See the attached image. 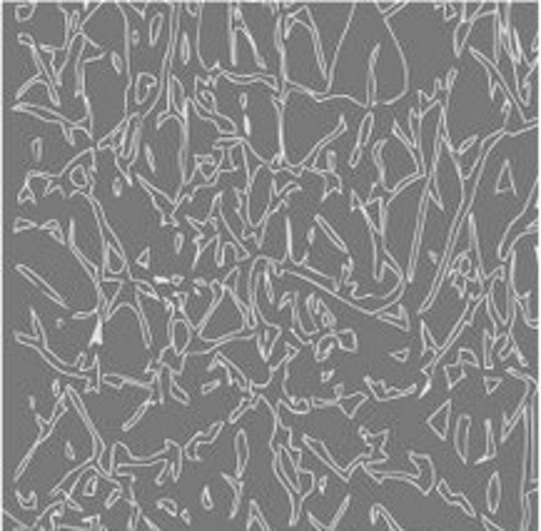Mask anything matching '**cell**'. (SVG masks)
I'll return each mask as SVG.
<instances>
[{"mask_svg":"<svg viewBox=\"0 0 541 531\" xmlns=\"http://www.w3.org/2000/svg\"><path fill=\"white\" fill-rule=\"evenodd\" d=\"M429 195H432V185H429V180H427V187H424V195H421V207H419V219H416V230H414V240H412L409 267H407L404 282H412V280H414V272H416V254H419V242H421V232H424V219H427Z\"/></svg>","mask_w":541,"mask_h":531,"instance_id":"1","label":"cell"},{"mask_svg":"<svg viewBox=\"0 0 541 531\" xmlns=\"http://www.w3.org/2000/svg\"><path fill=\"white\" fill-rule=\"evenodd\" d=\"M372 127H374V112L367 110V115H364V120H362V127H359V135H357V145L352 147V155H350V167H352V170L359 165L362 147L369 142V137H372Z\"/></svg>","mask_w":541,"mask_h":531,"instance_id":"2","label":"cell"},{"mask_svg":"<svg viewBox=\"0 0 541 531\" xmlns=\"http://www.w3.org/2000/svg\"><path fill=\"white\" fill-rule=\"evenodd\" d=\"M15 270H18V272H20V275H23L25 280H30L32 284H37V287H40V289H43V292H45V294H48V297H50V299L55 302V305H60V307H65V310L70 307V305H67V299H63V297H60V294H58V292L53 289V284H48V282H45V280H43L40 275H35L32 270H28L25 264H15Z\"/></svg>","mask_w":541,"mask_h":531,"instance_id":"3","label":"cell"},{"mask_svg":"<svg viewBox=\"0 0 541 531\" xmlns=\"http://www.w3.org/2000/svg\"><path fill=\"white\" fill-rule=\"evenodd\" d=\"M220 75H222V78H227V80H232V83H237V85L264 83L267 88L277 90V80H275V75H272V72H259V75H235V72H229V70H220Z\"/></svg>","mask_w":541,"mask_h":531,"instance_id":"4","label":"cell"},{"mask_svg":"<svg viewBox=\"0 0 541 531\" xmlns=\"http://www.w3.org/2000/svg\"><path fill=\"white\" fill-rule=\"evenodd\" d=\"M379 53H382V45H374L372 48V55H369V83H367V100H364V107L367 110H372L379 100H377V58H379Z\"/></svg>","mask_w":541,"mask_h":531,"instance_id":"5","label":"cell"},{"mask_svg":"<svg viewBox=\"0 0 541 531\" xmlns=\"http://www.w3.org/2000/svg\"><path fill=\"white\" fill-rule=\"evenodd\" d=\"M386 145V140H377L374 142V150H372V157H374V165H377V170H379V187H384L386 192L392 189V185L386 182V165H384V160H382V147Z\"/></svg>","mask_w":541,"mask_h":531,"instance_id":"6","label":"cell"},{"mask_svg":"<svg viewBox=\"0 0 541 531\" xmlns=\"http://www.w3.org/2000/svg\"><path fill=\"white\" fill-rule=\"evenodd\" d=\"M235 451H237V476H242L245 464H247V454H250V449H247V434H245V432L237 434V439H235Z\"/></svg>","mask_w":541,"mask_h":531,"instance_id":"7","label":"cell"},{"mask_svg":"<svg viewBox=\"0 0 541 531\" xmlns=\"http://www.w3.org/2000/svg\"><path fill=\"white\" fill-rule=\"evenodd\" d=\"M142 294L135 292V307H137V317H140V327H142V337H145V347H152V332H150V322L145 317V310H142Z\"/></svg>","mask_w":541,"mask_h":531,"instance_id":"8","label":"cell"},{"mask_svg":"<svg viewBox=\"0 0 541 531\" xmlns=\"http://www.w3.org/2000/svg\"><path fill=\"white\" fill-rule=\"evenodd\" d=\"M315 222H317V224L322 227V230L327 232V237L332 240V245H334V247H337L339 252H347V242H344V240H342V237H339V235H337L334 230H332V227H329V222H327V219H324L322 215H315Z\"/></svg>","mask_w":541,"mask_h":531,"instance_id":"9","label":"cell"},{"mask_svg":"<svg viewBox=\"0 0 541 531\" xmlns=\"http://www.w3.org/2000/svg\"><path fill=\"white\" fill-rule=\"evenodd\" d=\"M140 137H142V118L137 120V125H135V132H132V147H130V153H127V165H130V170L135 167V162H137V153H140Z\"/></svg>","mask_w":541,"mask_h":531,"instance_id":"10","label":"cell"},{"mask_svg":"<svg viewBox=\"0 0 541 531\" xmlns=\"http://www.w3.org/2000/svg\"><path fill=\"white\" fill-rule=\"evenodd\" d=\"M389 202H392V200H386V197H374V205H379V227H377V232H379V235H386V219H389Z\"/></svg>","mask_w":541,"mask_h":531,"instance_id":"11","label":"cell"},{"mask_svg":"<svg viewBox=\"0 0 541 531\" xmlns=\"http://www.w3.org/2000/svg\"><path fill=\"white\" fill-rule=\"evenodd\" d=\"M484 427H486V446H489V451L484 454V457H481V459H477V464H484V462H491V459L496 457V444H494V432H491V422L486 419V424H484Z\"/></svg>","mask_w":541,"mask_h":531,"instance_id":"12","label":"cell"},{"mask_svg":"<svg viewBox=\"0 0 541 531\" xmlns=\"http://www.w3.org/2000/svg\"><path fill=\"white\" fill-rule=\"evenodd\" d=\"M227 37H229V60L235 65L237 62V28H232V15H229V25H227Z\"/></svg>","mask_w":541,"mask_h":531,"instance_id":"13","label":"cell"},{"mask_svg":"<svg viewBox=\"0 0 541 531\" xmlns=\"http://www.w3.org/2000/svg\"><path fill=\"white\" fill-rule=\"evenodd\" d=\"M499 506V474H491V481H489V509L496 511Z\"/></svg>","mask_w":541,"mask_h":531,"instance_id":"14","label":"cell"},{"mask_svg":"<svg viewBox=\"0 0 541 531\" xmlns=\"http://www.w3.org/2000/svg\"><path fill=\"white\" fill-rule=\"evenodd\" d=\"M135 180H137V182L145 187V192H147V195L158 197V200H167V195H165V192H160L158 187H152V185H150V180H145V175H140V172H137V175H135Z\"/></svg>","mask_w":541,"mask_h":531,"instance_id":"15","label":"cell"},{"mask_svg":"<svg viewBox=\"0 0 541 531\" xmlns=\"http://www.w3.org/2000/svg\"><path fill=\"white\" fill-rule=\"evenodd\" d=\"M481 342H484V367H486V369H491V367H494V362H491V332H489V329H484V334H481Z\"/></svg>","mask_w":541,"mask_h":531,"instance_id":"16","label":"cell"},{"mask_svg":"<svg viewBox=\"0 0 541 531\" xmlns=\"http://www.w3.org/2000/svg\"><path fill=\"white\" fill-rule=\"evenodd\" d=\"M150 404H152V397H150V399H147L145 404H140V406H137V411L132 414V419H127V422L123 424V429H125V432H127V429H132V427H135V424H137V422L142 419V414H145V411L150 409Z\"/></svg>","mask_w":541,"mask_h":531,"instance_id":"17","label":"cell"},{"mask_svg":"<svg viewBox=\"0 0 541 531\" xmlns=\"http://www.w3.org/2000/svg\"><path fill=\"white\" fill-rule=\"evenodd\" d=\"M35 8H37V3H15V20H28V15H32L35 13Z\"/></svg>","mask_w":541,"mask_h":531,"instance_id":"18","label":"cell"},{"mask_svg":"<svg viewBox=\"0 0 541 531\" xmlns=\"http://www.w3.org/2000/svg\"><path fill=\"white\" fill-rule=\"evenodd\" d=\"M419 177H421V175H419V172H412V175H407V177H404V180H399V182H397V185H394V187H392V189H389V195H392V197H397V195H399V192H402V189H404V187H407V185H412V182H416V180H419Z\"/></svg>","mask_w":541,"mask_h":531,"instance_id":"19","label":"cell"},{"mask_svg":"<svg viewBox=\"0 0 541 531\" xmlns=\"http://www.w3.org/2000/svg\"><path fill=\"white\" fill-rule=\"evenodd\" d=\"M285 230H287V252H285V259H280V262H292V247H294V240H292V219H285Z\"/></svg>","mask_w":541,"mask_h":531,"instance_id":"20","label":"cell"},{"mask_svg":"<svg viewBox=\"0 0 541 531\" xmlns=\"http://www.w3.org/2000/svg\"><path fill=\"white\" fill-rule=\"evenodd\" d=\"M162 13H158L155 15V30L150 32V48H155V43H158V37H160V30H162Z\"/></svg>","mask_w":541,"mask_h":531,"instance_id":"21","label":"cell"},{"mask_svg":"<svg viewBox=\"0 0 541 531\" xmlns=\"http://www.w3.org/2000/svg\"><path fill=\"white\" fill-rule=\"evenodd\" d=\"M35 222L32 219H23V217H18L15 222H13V235H18V232H23V230H35Z\"/></svg>","mask_w":541,"mask_h":531,"instance_id":"22","label":"cell"},{"mask_svg":"<svg viewBox=\"0 0 541 531\" xmlns=\"http://www.w3.org/2000/svg\"><path fill=\"white\" fill-rule=\"evenodd\" d=\"M352 267H354V259L350 257L344 262V270H342V282L339 284H347V287H352V280H350V275H352Z\"/></svg>","mask_w":541,"mask_h":531,"instance_id":"23","label":"cell"},{"mask_svg":"<svg viewBox=\"0 0 541 531\" xmlns=\"http://www.w3.org/2000/svg\"><path fill=\"white\" fill-rule=\"evenodd\" d=\"M180 48H182V65L190 62V35H180Z\"/></svg>","mask_w":541,"mask_h":531,"instance_id":"24","label":"cell"},{"mask_svg":"<svg viewBox=\"0 0 541 531\" xmlns=\"http://www.w3.org/2000/svg\"><path fill=\"white\" fill-rule=\"evenodd\" d=\"M334 322H337V317H334V314H332V312H329L327 307H322V327H324V329L329 332V329L334 327Z\"/></svg>","mask_w":541,"mask_h":531,"instance_id":"25","label":"cell"},{"mask_svg":"<svg viewBox=\"0 0 541 531\" xmlns=\"http://www.w3.org/2000/svg\"><path fill=\"white\" fill-rule=\"evenodd\" d=\"M324 157H327V172H329V175H337V172H334V170H337V153H334V150H329Z\"/></svg>","mask_w":541,"mask_h":531,"instance_id":"26","label":"cell"},{"mask_svg":"<svg viewBox=\"0 0 541 531\" xmlns=\"http://www.w3.org/2000/svg\"><path fill=\"white\" fill-rule=\"evenodd\" d=\"M40 155H43V140L35 137V140H32V162L40 160Z\"/></svg>","mask_w":541,"mask_h":531,"instance_id":"27","label":"cell"},{"mask_svg":"<svg viewBox=\"0 0 541 531\" xmlns=\"http://www.w3.org/2000/svg\"><path fill=\"white\" fill-rule=\"evenodd\" d=\"M292 264H299V267H307V254H304L302 259H292ZM312 275H317V277H322V280H332L329 275H322V272H319V270H315V267H312ZM332 282H334V280H332Z\"/></svg>","mask_w":541,"mask_h":531,"instance_id":"28","label":"cell"},{"mask_svg":"<svg viewBox=\"0 0 541 531\" xmlns=\"http://www.w3.org/2000/svg\"><path fill=\"white\" fill-rule=\"evenodd\" d=\"M477 140H479L477 135H472L469 140H464V142H461V147H459V150H454V155H456V157H459V155H464V153H467V150H469V147H472Z\"/></svg>","mask_w":541,"mask_h":531,"instance_id":"29","label":"cell"},{"mask_svg":"<svg viewBox=\"0 0 541 531\" xmlns=\"http://www.w3.org/2000/svg\"><path fill=\"white\" fill-rule=\"evenodd\" d=\"M102 324H105V322H102V319H97V327H95V332H93V339H90V347H93V344H100V342H102Z\"/></svg>","mask_w":541,"mask_h":531,"instance_id":"30","label":"cell"},{"mask_svg":"<svg viewBox=\"0 0 541 531\" xmlns=\"http://www.w3.org/2000/svg\"><path fill=\"white\" fill-rule=\"evenodd\" d=\"M150 254H152V250H150V247H145V250H142V254H140V259H137V264H140L142 270H150Z\"/></svg>","mask_w":541,"mask_h":531,"instance_id":"31","label":"cell"},{"mask_svg":"<svg viewBox=\"0 0 541 531\" xmlns=\"http://www.w3.org/2000/svg\"><path fill=\"white\" fill-rule=\"evenodd\" d=\"M95 489H97V476H90L88 484H85V491H83V494H85V497H93V494H95Z\"/></svg>","mask_w":541,"mask_h":531,"instance_id":"32","label":"cell"},{"mask_svg":"<svg viewBox=\"0 0 541 531\" xmlns=\"http://www.w3.org/2000/svg\"><path fill=\"white\" fill-rule=\"evenodd\" d=\"M407 3H397V5H384V3H377V8L382 10V13H397V10H402Z\"/></svg>","mask_w":541,"mask_h":531,"instance_id":"33","label":"cell"},{"mask_svg":"<svg viewBox=\"0 0 541 531\" xmlns=\"http://www.w3.org/2000/svg\"><path fill=\"white\" fill-rule=\"evenodd\" d=\"M145 157H147V165H150L152 172L158 170V165H155V155H152V147H150V145H145Z\"/></svg>","mask_w":541,"mask_h":531,"instance_id":"34","label":"cell"},{"mask_svg":"<svg viewBox=\"0 0 541 531\" xmlns=\"http://www.w3.org/2000/svg\"><path fill=\"white\" fill-rule=\"evenodd\" d=\"M158 506H160V509H167V511H170L172 516L177 514V506H175V501H167V499H160V501H158Z\"/></svg>","mask_w":541,"mask_h":531,"instance_id":"35","label":"cell"},{"mask_svg":"<svg viewBox=\"0 0 541 531\" xmlns=\"http://www.w3.org/2000/svg\"><path fill=\"white\" fill-rule=\"evenodd\" d=\"M454 80H456V70L451 67V70H449V75H446V83H444L446 93H451V85H454Z\"/></svg>","mask_w":541,"mask_h":531,"instance_id":"36","label":"cell"},{"mask_svg":"<svg viewBox=\"0 0 541 531\" xmlns=\"http://www.w3.org/2000/svg\"><path fill=\"white\" fill-rule=\"evenodd\" d=\"M499 384H501V379H489V376L484 379V387H486V392H494Z\"/></svg>","mask_w":541,"mask_h":531,"instance_id":"37","label":"cell"},{"mask_svg":"<svg viewBox=\"0 0 541 531\" xmlns=\"http://www.w3.org/2000/svg\"><path fill=\"white\" fill-rule=\"evenodd\" d=\"M202 506H205V509H212V501H210V489H207V486L202 489Z\"/></svg>","mask_w":541,"mask_h":531,"instance_id":"38","label":"cell"},{"mask_svg":"<svg viewBox=\"0 0 541 531\" xmlns=\"http://www.w3.org/2000/svg\"><path fill=\"white\" fill-rule=\"evenodd\" d=\"M407 357H409V349H402V352H392V359H397V362H407Z\"/></svg>","mask_w":541,"mask_h":531,"instance_id":"39","label":"cell"},{"mask_svg":"<svg viewBox=\"0 0 541 531\" xmlns=\"http://www.w3.org/2000/svg\"><path fill=\"white\" fill-rule=\"evenodd\" d=\"M110 60H112V67H115V72H123V62H120V58H118V55L112 53V55H110Z\"/></svg>","mask_w":541,"mask_h":531,"instance_id":"40","label":"cell"},{"mask_svg":"<svg viewBox=\"0 0 541 531\" xmlns=\"http://www.w3.org/2000/svg\"><path fill=\"white\" fill-rule=\"evenodd\" d=\"M112 195H115V197H120V195H123V182H120V180H115V182H112Z\"/></svg>","mask_w":541,"mask_h":531,"instance_id":"41","label":"cell"},{"mask_svg":"<svg viewBox=\"0 0 541 531\" xmlns=\"http://www.w3.org/2000/svg\"><path fill=\"white\" fill-rule=\"evenodd\" d=\"M350 200H352V202H350V210H352V212H354V210H357V207H359V195H357V192H354V189H352V195H350Z\"/></svg>","mask_w":541,"mask_h":531,"instance_id":"42","label":"cell"},{"mask_svg":"<svg viewBox=\"0 0 541 531\" xmlns=\"http://www.w3.org/2000/svg\"><path fill=\"white\" fill-rule=\"evenodd\" d=\"M182 242H185V235L177 232V235H175V252H177V254H180V250H182Z\"/></svg>","mask_w":541,"mask_h":531,"instance_id":"43","label":"cell"},{"mask_svg":"<svg viewBox=\"0 0 541 531\" xmlns=\"http://www.w3.org/2000/svg\"><path fill=\"white\" fill-rule=\"evenodd\" d=\"M152 284H155V287H160V284H172V280H170V277H152Z\"/></svg>","mask_w":541,"mask_h":531,"instance_id":"44","label":"cell"},{"mask_svg":"<svg viewBox=\"0 0 541 531\" xmlns=\"http://www.w3.org/2000/svg\"><path fill=\"white\" fill-rule=\"evenodd\" d=\"M217 387H220V382H217V379H212V384H205V387H202V394H207V392H212V389H217Z\"/></svg>","mask_w":541,"mask_h":531,"instance_id":"45","label":"cell"},{"mask_svg":"<svg viewBox=\"0 0 541 531\" xmlns=\"http://www.w3.org/2000/svg\"><path fill=\"white\" fill-rule=\"evenodd\" d=\"M315 237H317V230H315V227H309V232H307V240H309V245H315Z\"/></svg>","mask_w":541,"mask_h":531,"instance_id":"46","label":"cell"},{"mask_svg":"<svg viewBox=\"0 0 541 531\" xmlns=\"http://www.w3.org/2000/svg\"><path fill=\"white\" fill-rule=\"evenodd\" d=\"M37 48H40V50H43V53H50V55H53V58H55V53H58V50H55V48H53V45H37Z\"/></svg>","mask_w":541,"mask_h":531,"instance_id":"47","label":"cell"},{"mask_svg":"<svg viewBox=\"0 0 541 531\" xmlns=\"http://www.w3.org/2000/svg\"><path fill=\"white\" fill-rule=\"evenodd\" d=\"M242 120H245V123H242V125H245V132H247V135H250V132H252V120H250V118H247V115H245V118H242Z\"/></svg>","mask_w":541,"mask_h":531,"instance_id":"48","label":"cell"},{"mask_svg":"<svg viewBox=\"0 0 541 531\" xmlns=\"http://www.w3.org/2000/svg\"><path fill=\"white\" fill-rule=\"evenodd\" d=\"M170 280H172V284H182L185 277H182V275H175V277H170Z\"/></svg>","mask_w":541,"mask_h":531,"instance_id":"49","label":"cell"},{"mask_svg":"<svg viewBox=\"0 0 541 531\" xmlns=\"http://www.w3.org/2000/svg\"><path fill=\"white\" fill-rule=\"evenodd\" d=\"M240 105H242V110H247V95H240Z\"/></svg>","mask_w":541,"mask_h":531,"instance_id":"50","label":"cell"},{"mask_svg":"<svg viewBox=\"0 0 541 531\" xmlns=\"http://www.w3.org/2000/svg\"><path fill=\"white\" fill-rule=\"evenodd\" d=\"M180 516H182V521H185V524H190V521H192V519H190V514H187V511H180Z\"/></svg>","mask_w":541,"mask_h":531,"instance_id":"51","label":"cell"},{"mask_svg":"<svg viewBox=\"0 0 541 531\" xmlns=\"http://www.w3.org/2000/svg\"><path fill=\"white\" fill-rule=\"evenodd\" d=\"M332 374H334V372H324V374H322V382H329V379H332Z\"/></svg>","mask_w":541,"mask_h":531,"instance_id":"52","label":"cell"}]
</instances>
